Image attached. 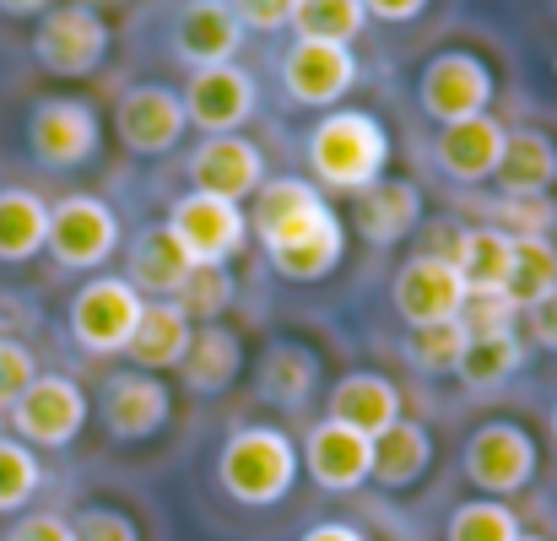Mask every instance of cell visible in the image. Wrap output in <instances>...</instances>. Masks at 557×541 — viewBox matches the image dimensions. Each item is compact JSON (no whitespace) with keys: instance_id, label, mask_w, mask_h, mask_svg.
Segmentation results:
<instances>
[{"instance_id":"9","label":"cell","mask_w":557,"mask_h":541,"mask_svg":"<svg viewBox=\"0 0 557 541\" xmlns=\"http://www.w3.org/2000/svg\"><path fill=\"white\" fill-rule=\"evenodd\" d=\"M65 271H98L120 249V217L98 195H65L49 206V244Z\"/></svg>"},{"instance_id":"32","label":"cell","mask_w":557,"mask_h":541,"mask_svg":"<svg viewBox=\"0 0 557 541\" xmlns=\"http://www.w3.org/2000/svg\"><path fill=\"white\" fill-rule=\"evenodd\" d=\"M557 287V244L553 238H515V260H509V282L504 298L509 309H531Z\"/></svg>"},{"instance_id":"5","label":"cell","mask_w":557,"mask_h":541,"mask_svg":"<svg viewBox=\"0 0 557 541\" xmlns=\"http://www.w3.org/2000/svg\"><path fill=\"white\" fill-rule=\"evenodd\" d=\"M536 466H542L536 439H531L520 422H509V417L482 422V428L471 433V444H466V477H471V488H482L487 499H515V493H525V488L536 482Z\"/></svg>"},{"instance_id":"42","label":"cell","mask_w":557,"mask_h":541,"mask_svg":"<svg viewBox=\"0 0 557 541\" xmlns=\"http://www.w3.org/2000/svg\"><path fill=\"white\" fill-rule=\"evenodd\" d=\"M515 315H520V309H509L504 293H471L460 320H466L471 336H482V331H515Z\"/></svg>"},{"instance_id":"44","label":"cell","mask_w":557,"mask_h":541,"mask_svg":"<svg viewBox=\"0 0 557 541\" xmlns=\"http://www.w3.org/2000/svg\"><path fill=\"white\" fill-rule=\"evenodd\" d=\"M525 336H531L542 353H557V287L542 298V304L525 309Z\"/></svg>"},{"instance_id":"49","label":"cell","mask_w":557,"mask_h":541,"mask_svg":"<svg viewBox=\"0 0 557 541\" xmlns=\"http://www.w3.org/2000/svg\"><path fill=\"white\" fill-rule=\"evenodd\" d=\"M553 439H557V401H553Z\"/></svg>"},{"instance_id":"6","label":"cell","mask_w":557,"mask_h":541,"mask_svg":"<svg viewBox=\"0 0 557 541\" xmlns=\"http://www.w3.org/2000/svg\"><path fill=\"white\" fill-rule=\"evenodd\" d=\"M141 309H147V298H141L125 276H92V282L71 298V336H76L82 353L114 358V353L131 347Z\"/></svg>"},{"instance_id":"16","label":"cell","mask_w":557,"mask_h":541,"mask_svg":"<svg viewBox=\"0 0 557 541\" xmlns=\"http://www.w3.org/2000/svg\"><path fill=\"white\" fill-rule=\"evenodd\" d=\"M265 184V152L249 136H206L189 152V189L222 195V200H244Z\"/></svg>"},{"instance_id":"24","label":"cell","mask_w":557,"mask_h":541,"mask_svg":"<svg viewBox=\"0 0 557 541\" xmlns=\"http://www.w3.org/2000/svg\"><path fill=\"white\" fill-rule=\"evenodd\" d=\"M189 342H195V320H189L180 304L158 298V304L141 309L136 336H131L125 353H131V362H136L141 373H163V368H180V362H185Z\"/></svg>"},{"instance_id":"37","label":"cell","mask_w":557,"mask_h":541,"mask_svg":"<svg viewBox=\"0 0 557 541\" xmlns=\"http://www.w3.org/2000/svg\"><path fill=\"white\" fill-rule=\"evenodd\" d=\"M233 298H238V282H233L227 266H195V271L185 276V287L174 293V304L185 309L189 320H206V325H211Z\"/></svg>"},{"instance_id":"12","label":"cell","mask_w":557,"mask_h":541,"mask_svg":"<svg viewBox=\"0 0 557 541\" xmlns=\"http://www.w3.org/2000/svg\"><path fill=\"white\" fill-rule=\"evenodd\" d=\"M82 422H87V395L65 373H38L11 406V428L22 433V444L38 450H65L82 433Z\"/></svg>"},{"instance_id":"43","label":"cell","mask_w":557,"mask_h":541,"mask_svg":"<svg viewBox=\"0 0 557 541\" xmlns=\"http://www.w3.org/2000/svg\"><path fill=\"white\" fill-rule=\"evenodd\" d=\"M227 5L244 22V33H282L293 27V11H298V0H227Z\"/></svg>"},{"instance_id":"14","label":"cell","mask_w":557,"mask_h":541,"mask_svg":"<svg viewBox=\"0 0 557 541\" xmlns=\"http://www.w3.org/2000/svg\"><path fill=\"white\" fill-rule=\"evenodd\" d=\"M114 131H120V142L136 158H163V152H174L185 142V131H189L185 98L174 87H163V82H141V87H131L120 98Z\"/></svg>"},{"instance_id":"28","label":"cell","mask_w":557,"mask_h":541,"mask_svg":"<svg viewBox=\"0 0 557 541\" xmlns=\"http://www.w3.org/2000/svg\"><path fill=\"white\" fill-rule=\"evenodd\" d=\"M493 180L504 195H547L557 184V142L547 131H509Z\"/></svg>"},{"instance_id":"46","label":"cell","mask_w":557,"mask_h":541,"mask_svg":"<svg viewBox=\"0 0 557 541\" xmlns=\"http://www.w3.org/2000/svg\"><path fill=\"white\" fill-rule=\"evenodd\" d=\"M363 11L373 22H411V16L428 11V0H363Z\"/></svg>"},{"instance_id":"27","label":"cell","mask_w":557,"mask_h":541,"mask_svg":"<svg viewBox=\"0 0 557 541\" xmlns=\"http://www.w3.org/2000/svg\"><path fill=\"white\" fill-rule=\"evenodd\" d=\"M195 271L189 266V255L180 249V238L169 233V222L163 228H147V233H136V244H131V287L147 298H174L180 287H185V276Z\"/></svg>"},{"instance_id":"8","label":"cell","mask_w":557,"mask_h":541,"mask_svg":"<svg viewBox=\"0 0 557 541\" xmlns=\"http://www.w3.org/2000/svg\"><path fill=\"white\" fill-rule=\"evenodd\" d=\"M169 233L180 238L189 266H227V260L244 249V238H249V217H244L238 200L189 189V195L174 200V211H169Z\"/></svg>"},{"instance_id":"2","label":"cell","mask_w":557,"mask_h":541,"mask_svg":"<svg viewBox=\"0 0 557 541\" xmlns=\"http://www.w3.org/2000/svg\"><path fill=\"white\" fill-rule=\"evenodd\" d=\"M384 163H389V136L363 109H336L309 131V169L325 189L358 195L373 180H384Z\"/></svg>"},{"instance_id":"21","label":"cell","mask_w":557,"mask_h":541,"mask_svg":"<svg viewBox=\"0 0 557 541\" xmlns=\"http://www.w3.org/2000/svg\"><path fill=\"white\" fill-rule=\"evenodd\" d=\"M352 222L373 249H389L422 228V189L411 180H373L369 189H358Z\"/></svg>"},{"instance_id":"1","label":"cell","mask_w":557,"mask_h":541,"mask_svg":"<svg viewBox=\"0 0 557 541\" xmlns=\"http://www.w3.org/2000/svg\"><path fill=\"white\" fill-rule=\"evenodd\" d=\"M216 482L244 509H271L298 482V450L282 428H238L216 455Z\"/></svg>"},{"instance_id":"18","label":"cell","mask_w":557,"mask_h":541,"mask_svg":"<svg viewBox=\"0 0 557 541\" xmlns=\"http://www.w3.org/2000/svg\"><path fill=\"white\" fill-rule=\"evenodd\" d=\"M373 466V439H363L347 422H314L304 439V471L325 488V493H358L369 482Z\"/></svg>"},{"instance_id":"34","label":"cell","mask_w":557,"mask_h":541,"mask_svg":"<svg viewBox=\"0 0 557 541\" xmlns=\"http://www.w3.org/2000/svg\"><path fill=\"white\" fill-rule=\"evenodd\" d=\"M293 27H298V38L347 44V49H352V38L369 27V11H363V0H298Z\"/></svg>"},{"instance_id":"15","label":"cell","mask_w":557,"mask_h":541,"mask_svg":"<svg viewBox=\"0 0 557 541\" xmlns=\"http://www.w3.org/2000/svg\"><path fill=\"white\" fill-rule=\"evenodd\" d=\"M185 98V120L206 136H233L249 114H255V76L244 65H200L189 71Z\"/></svg>"},{"instance_id":"33","label":"cell","mask_w":557,"mask_h":541,"mask_svg":"<svg viewBox=\"0 0 557 541\" xmlns=\"http://www.w3.org/2000/svg\"><path fill=\"white\" fill-rule=\"evenodd\" d=\"M466 342H471L466 320H444V325H417V331H406V342H400V358L411 362L417 373H428V379H444V373H455V368H460V353H466Z\"/></svg>"},{"instance_id":"11","label":"cell","mask_w":557,"mask_h":541,"mask_svg":"<svg viewBox=\"0 0 557 541\" xmlns=\"http://www.w3.org/2000/svg\"><path fill=\"white\" fill-rule=\"evenodd\" d=\"M466 282L460 271L449 266V255H417L395 271L389 282V304L395 315L406 320V331L417 325H444V320H460L466 315Z\"/></svg>"},{"instance_id":"38","label":"cell","mask_w":557,"mask_h":541,"mask_svg":"<svg viewBox=\"0 0 557 541\" xmlns=\"http://www.w3.org/2000/svg\"><path fill=\"white\" fill-rule=\"evenodd\" d=\"M449 541H520V515L498 499L460 504L449 515Z\"/></svg>"},{"instance_id":"23","label":"cell","mask_w":557,"mask_h":541,"mask_svg":"<svg viewBox=\"0 0 557 541\" xmlns=\"http://www.w3.org/2000/svg\"><path fill=\"white\" fill-rule=\"evenodd\" d=\"M314 390H320V358L309 347H298V342H276V347H265V358L255 362V395L265 406L304 411Z\"/></svg>"},{"instance_id":"13","label":"cell","mask_w":557,"mask_h":541,"mask_svg":"<svg viewBox=\"0 0 557 541\" xmlns=\"http://www.w3.org/2000/svg\"><path fill=\"white\" fill-rule=\"evenodd\" d=\"M282 87L293 103L304 109H336L352 87H358V54L347 44H314L298 38L282 54Z\"/></svg>"},{"instance_id":"29","label":"cell","mask_w":557,"mask_h":541,"mask_svg":"<svg viewBox=\"0 0 557 541\" xmlns=\"http://www.w3.org/2000/svg\"><path fill=\"white\" fill-rule=\"evenodd\" d=\"M180 373H185V390L195 395H222L238 373H244V347H238V336L227 331V325H200L195 331V342H189L185 362H180Z\"/></svg>"},{"instance_id":"31","label":"cell","mask_w":557,"mask_h":541,"mask_svg":"<svg viewBox=\"0 0 557 541\" xmlns=\"http://www.w3.org/2000/svg\"><path fill=\"white\" fill-rule=\"evenodd\" d=\"M520 368H525V342L515 331H482V336L466 342L455 379H466L471 390H493V384L515 379Z\"/></svg>"},{"instance_id":"20","label":"cell","mask_w":557,"mask_h":541,"mask_svg":"<svg viewBox=\"0 0 557 541\" xmlns=\"http://www.w3.org/2000/svg\"><path fill=\"white\" fill-rule=\"evenodd\" d=\"M504 125L493 114H471V120H455V125H438V142H433V163L438 174L455 184H482L498 174V158H504Z\"/></svg>"},{"instance_id":"39","label":"cell","mask_w":557,"mask_h":541,"mask_svg":"<svg viewBox=\"0 0 557 541\" xmlns=\"http://www.w3.org/2000/svg\"><path fill=\"white\" fill-rule=\"evenodd\" d=\"M38 488H44V466L33 460V450L22 439H0V515L22 509Z\"/></svg>"},{"instance_id":"26","label":"cell","mask_w":557,"mask_h":541,"mask_svg":"<svg viewBox=\"0 0 557 541\" xmlns=\"http://www.w3.org/2000/svg\"><path fill=\"white\" fill-rule=\"evenodd\" d=\"M509 260H515V238L498 233L493 222H476V228H460V233H455L449 266L460 271L466 293H504Z\"/></svg>"},{"instance_id":"30","label":"cell","mask_w":557,"mask_h":541,"mask_svg":"<svg viewBox=\"0 0 557 541\" xmlns=\"http://www.w3.org/2000/svg\"><path fill=\"white\" fill-rule=\"evenodd\" d=\"M44 244H49V200L22 189V184H5L0 189V260L22 266Z\"/></svg>"},{"instance_id":"4","label":"cell","mask_w":557,"mask_h":541,"mask_svg":"<svg viewBox=\"0 0 557 541\" xmlns=\"http://www.w3.org/2000/svg\"><path fill=\"white\" fill-rule=\"evenodd\" d=\"M109 54V22L82 5V0H65V5H49L33 27V60L49 71V76H92Z\"/></svg>"},{"instance_id":"10","label":"cell","mask_w":557,"mask_h":541,"mask_svg":"<svg viewBox=\"0 0 557 541\" xmlns=\"http://www.w3.org/2000/svg\"><path fill=\"white\" fill-rule=\"evenodd\" d=\"M103 142L98 109L87 98H38L27 114V147L44 169H82Z\"/></svg>"},{"instance_id":"51","label":"cell","mask_w":557,"mask_h":541,"mask_svg":"<svg viewBox=\"0 0 557 541\" xmlns=\"http://www.w3.org/2000/svg\"><path fill=\"white\" fill-rule=\"evenodd\" d=\"M82 5H92V0H82Z\"/></svg>"},{"instance_id":"48","label":"cell","mask_w":557,"mask_h":541,"mask_svg":"<svg viewBox=\"0 0 557 541\" xmlns=\"http://www.w3.org/2000/svg\"><path fill=\"white\" fill-rule=\"evenodd\" d=\"M49 5H54V0H0L5 16H44Z\"/></svg>"},{"instance_id":"7","label":"cell","mask_w":557,"mask_h":541,"mask_svg":"<svg viewBox=\"0 0 557 541\" xmlns=\"http://www.w3.org/2000/svg\"><path fill=\"white\" fill-rule=\"evenodd\" d=\"M417 103L433 125H455V120H471V114H487L493 103V71L482 54L471 49H444L422 65L417 76Z\"/></svg>"},{"instance_id":"40","label":"cell","mask_w":557,"mask_h":541,"mask_svg":"<svg viewBox=\"0 0 557 541\" xmlns=\"http://www.w3.org/2000/svg\"><path fill=\"white\" fill-rule=\"evenodd\" d=\"M38 379V362L22 342H0V411H11L22 401V390Z\"/></svg>"},{"instance_id":"35","label":"cell","mask_w":557,"mask_h":541,"mask_svg":"<svg viewBox=\"0 0 557 541\" xmlns=\"http://www.w3.org/2000/svg\"><path fill=\"white\" fill-rule=\"evenodd\" d=\"M342 249H347V233H342V222H331L325 233H314V238H304V244H293L282 255H265V260L287 282H325L342 266Z\"/></svg>"},{"instance_id":"3","label":"cell","mask_w":557,"mask_h":541,"mask_svg":"<svg viewBox=\"0 0 557 541\" xmlns=\"http://www.w3.org/2000/svg\"><path fill=\"white\" fill-rule=\"evenodd\" d=\"M331 222H336V211H331L325 189L309 180H265L249 206V228H255L265 255H282V249L325 233Z\"/></svg>"},{"instance_id":"22","label":"cell","mask_w":557,"mask_h":541,"mask_svg":"<svg viewBox=\"0 0 557 541\" xmlns=\"http://www.w3.org/2000/svg\"><path fill=\"white\" fill-rule=\"evenodd\" d=\"M325 417L358 428L363 439H379L389 422H400V390L384 373H347V379H336V390L325 401Z\"/></svg>"},{"instance_id":"36","label":"cell","mask_w":557,"mask_h":541,"mask_svg":"<svg viewBox=\"0 0 557 541\" xmlns=\"http://www.w3.org/2000/svg\"><path fill=\"white\" fill-rule=\"evenodd\" d=\"M482 211H487L493 228L509 233V238H547L557 228L553 195H498V200H487Z\"/></svg>"},{"instance_id":"45","label":"cell","mask_w":557,"mask_h":541,"mask_svg":"<svg viewBox=\"0 0 557 541\" xmlns=\"http://www.w3.org/2000/svg\"><path fill=\"white\" fill-rule=\"evenodd\" d=\"M5 541H76V526L65 515H27Z\"/></svg>"},{"instance_id":"50","label":"cell","mask_w":557,"mask_h":541,"mask_svg":"<svg viewBox=\"0 0 557 541\" xmlns=\"http://www.w3.org/2000/svg\"><path fill=\"white\" fill-rule=\"evenodd\" d=\"M520 541H547V537H525V531H520Z\"/></svg>"},{"instance_id":"47","label":"cell","mask_w":557,"mask_h":541,"mask_svg":"<svg viewBox=\"0 0 557 541\" xmlns=\"http://www.w3.org/2000/svg\"><path fill=\"white\" fill-rule=\"evenodd\" d=\"M304 541H369V537L352 531V526H314V531H304Z\"/></svg>"},{"instance_id":"41","label":"cell","mask_w":557,"mask_h":541,"mask_svg":"<svg viewBox=\"0 0 557 541\" xmlns=\"http://www.w3.org/2000/svg\"><path fill=\"white\" fill-rule=\"evenodd\" d=\"M76 541H141L136 520L125 509H109V504H92L76 515Z\"/></svg>"},{"instance_id":"25","label":"cell","mask_w":557,"mask_h":541,"mask_svg":"<svg viewBox=\"0 0 557 541\" xmlns=\"http://www.w3.org/2000/svg\"><path fill=\"white\" fill-rule=\"evenodd\" d=\"M433 466V433L417 422V417H400L389 422L379 439H373V466H369V482L400 493L411 482H422V471Z\"/></svg>"},{"instance_id":"19","label":"cell","mask_w":557,"mask_h":541,"mask_svg":"<svg viewBox=\"0 0 557 541\" xmlns=\"http://www.w3.org/2000/svg\"><path fill=\"white\" fill-rule=\"evenodd\" d=\"M244 49V22L233 16L227 0H185L174 16V54L189 71L200 65H233V54Z\"/></svg>"},{"instance_id":"17","label":"cell","mask_w":557,"mask_h":541,"mask_svg":"<svg viewBox=\"0 0 557 541\" xmlns=\"http://www.w3.org/2000/svg\"><path fill=\"white\" fill-rule=\"evenodd\" d=\"M169 411H174V401H169V384H163L158 373L131 368V373H114V379L103 384V428H109L120 444L152 439V433L169 422Z\"/></svg>"}]
</instances>
